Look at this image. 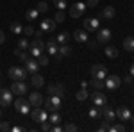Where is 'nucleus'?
<instances>
[{"label":"nucleus","mask_w":134,"mask_h":132,"mask_svg":"<svg viewBox=\"0 0 134 132\" xmlns=\"http://www.w3.org/2000/svg\"><path fill=\"white\" fill-rule=\"evenodd\" d=\"M7 75L13 81H25L29 77V71L25 70V68H20V66H13V68H9Z\"/></svg>","instance_id":"nucleus-1"},{"label":"nucleus","mask_w":134,"mask_h":132,"mask_svg":"<svg viewBox=\"0 0 134 132\" xmlns=\"http://www.w3.org/2000/svg\"><path fill=\"white\" fill-rule=\"evenodd\" d=\"M31 118H32L36 123L47 122V120H48V112L45 111L43 107H34V109L31 111Z\"/></svg>","instance_id":"nucleus-2"},{"label":"nucleus","mask_w":134,"mask_h":132,"mask_svg":"<svg viewBox=\"0 0 134 132\" xmlns=\"http://www.w3.org/2000/svg\"><path fill=\"white\" fill-rule=\"evenodd\" d=\"M43 48H45V43L38 38L36 41H32L31 45H29V54H31L32 57H38V55L43 54Z\"/></svg>","instance_id":"nucleus-3"},{"label":"nucleus","mask_w":134,"mask_h":132,"mask_svg":"<svg viewBox=\"0 0 134 132\" xmlns=\"http://www.w3.org/2000/svg\"><path fill=\"white\" fill-rule=\"evenodd\" d=\"M91 77L93 79H105L107 77V68L104 64H100V62L93 64L91 66Z\"/></svg>","instance_id":"nucleus-4"},{"label":"nucleus","mask_w":134,"mask_h":132,"mask_svg":"<svg viewBox=\"0 0 134 132\" xmlns=\"http://www.w3.org/2000/svg\"><path fill=\"white\" fill-rule=\"evenodd\" d=\"M104 82H105V89H116V88H120V84H122V79L118 77V75H107L105 79H104Z\"/></svg>","instance_id":"nucleus-5"},{"label":"nucleus","mask_w":134,"mask_h":132,"mask_svg":"<svg viewBox=\"0 0 134 132\" xmlns=\"http://www.w3.org/2000/svg\"><path fill=\"white\" fill-rule=\"evenodd\" d=\"M13 104V91L7 88H0V105H11Z\"/></svg>","instance_id":"nucleus-6"},{"label":"nucleus","mask_w":134,"mask_h":132,"mask_svg":"<svg viewBox=\"0 0 134 132\" xmlns=\"http://www.w3.org/2000/svg\"><path fill=\"white\" fill-rule=\"evenodd\" d=\"M14 109L20 112V114H29L31 112V104H29V100L18 98V100H14Z\"/></svg>","instance_id":"nucleus-7"},{"label":"nucleus","mask_w":134,"mask_h":132,"mask_svg":"<svg viewBox=\"0 0 134 132\" xmlns=\"http://www.w3.org/2000/svg\"><path fill=\"white\" fill-rule=\"evenodd\" d=\"M82 25H84V31L97 32L98 31V25H100V20L98 18H86V20H82Z\"/></svg>","instance_id":"nucleus-8"},{"label":"nucleus","mask_w":134,"mask_h":132,"mask_svg":"<svg viewBox=\"0 0 134 132\" xmlns=\"http://www.w3.org/2000/svg\"><path fill=\"white\" fill-rule=\"evenodd\" d=\"M98 109H100V114H102V118H104V120H107L109 123L114 122V118H116V112H114L113 109H111V107L107 105V104H104L102 107H98Z\"/></svg>","instance_id":"nucleus-9"},{"label":"nucleus","mask_w":134,"mask_h":132,"mask_svg":"<svg viewBox=\"0 0 134 132\" xmlns=\"http://www.w3.org/2000/svg\"><path fill=\"white\" fill-rule=\"evenodd\" d=\"M84 11H86V4L84 2H77V4H73L70 7V14H72V18H81L84 14Z\"/></svg>","instance_id":"nucleus-10"},{"label":"nucleus","mask_w":134,"mask_h":132,"mask_svg":"<svg viewBox=\"0 0 134 132\" xmlns=\"http://www.w3.org/2000/svg\"><path fill=\"white\" fill-rule=\"evenodd\" d=\"M11 91L14 93V95H18V96H21V95H25V93H27V84H25L23 81H13Z\"/></svg>","instance_id":"nucleus-11"},{"label":"nucleus","mask_w":134,"mask_h":132,"mask_svg":"<svg viewBox=\"0 0 134 132\" xmlns=\"http://www.w3.org/2000/svg\"><path fill=\"white\" fill-rule=\"evenodd\" d=\"M91 102H93L95 107H102L104 104H107V98H105V95L102 91H97L95 89V93L91 95Z\"/></svg>","instance_id":"nucleus-12"},{"label":"nucleus","mask_w":134,"mask_h":132,"mask_svg":"<svg viewBox=\"0 0 134 132\" xmlns=\"http://www.w3.org/2000/svg\"><path fill=\"white\" fill-rule=\"evenodd\" d=\"M43 34H50V32L55 31V20H50V18H43L41 20V27Z\"/></svg>","instance_id":"nucleus-13"},{"label":"nucleus","mask_w":134,"mask_h":132,"mask_svg":"<svg viewBox=\"0 0 134 132\" xmlns=\"http://www.w3.org/2000/svg\"><path fill=\"white\" fill-rule=\"evenodd\" d=\"M25 70L29 71V73H36V71L40 70V62L36 57H29L27 61H25Z\"/></svg>","instance_id":"nucleus-14"},{"label":"nucleus","mask_w":134,"mask_h":132,"mask_svg":"<svg viewBox=\"0 0 134 132\" xmlns=\"http://www.w3.org/2000/svg\"><path fill=\"white\" fill-rule=\"evenodd\" d=\"M111 31L109 29H100V31H97V41L98 43H109V39H111Z\"/></svg>","instance_id":"nucleus-15"},{"label":"nucleus","mask_w":134,"mask_h":132,"mask_svg":"<svg viewBox=\"0 0 134 132\" xmlns=\"http://www.w3.org/2000/svg\"><path fill=\"white\" fill-rule=\"evenodd\" d=\"M29 104H31V105H34V107H41V105H43V96H41V93L32 91L31 95H29Z\"/></svg>","instance_id":"nucleus-16"},{"label":"nucleus","mask_w":134,"mask_h":132,"mask_svg":"<svg viewBox=\"0 0 134 132\" xmlns=\"http://www.w3.org/2000/svg\"><path fill=\"white\" fill-rule=\"evenodd\" d=\"M114 14H116V11H114V5H105L100 13V18L102 20H113Z\"/></svg>","instance_id":"nucleus-17"},{"label":"nucleus","mask_w":134,"mask_h":132,"mask_svg":"<svg viewBox=\"0 0 134 132\" xmlns=\"http://www.w3.org/2000/svg\"><path fill=\"white\" fill-rule=\"evenodd\" d=\"M45 48H47V52H48L50 55H55V54H57V48H59L55 38H50V39L47 41V43H45Z\"/></svg>","instance_id":"nucleus-18"},{"label":"nucleus","mask_w":134,"mask_h":132,"mask_svg":"<svg viewBox=\"0 0 134 132\" xmlns=\"http://www.w3.org/2000/svg\"><path fill=\"white\" fill-rule=\"evenodd\" d=\"M47 89H48L50 95H57V96H63L64 95V86L63 84H50Z\"/></svg>","instance_id":"nucleus-19"},{"label":"nucleus","mask_w":134,"mask_h":132,"mask_svg":"<svg viewBox=\"0 0 134 132\" xmlns=\"http://www.w3.org/2000/svg\"><path fill=\"white\" fill-rule=\"evenodd\" d=\"M131 114H132V112L129 111V107H120V109L116 111V116H118V118H120L122 122H129Z\"/></svg>","instance_id":"nucleus-20"},{"label":"nucleus","mask_w":134,"mask_h":132,"mask_svg":"<svg viewBox=\"0 0 134 132\" xmlns=\"http://www.w3.org/2000/svg\"><path fill=\"white\" fill-rule=\"evenodd\" d=\"M31 82H32V86H34V88H43V84H45V79H43V75H40V73L36 71V73H32Z\"/></svg>","instance_id":"nucleus-21"},{"label":"nucleus","mask_w":134,"mask_h":132,"mask_svg":"<svg viewBox=\"0 0 134 132\" xmlns=\"http://www.w3.org/2000/svg\"><path fill=\"white\" fill-rule=\"evenodd\" d=\"M73 38L79 41V43H86V41L90 39V36H88V34H86V31H82V29H81V31H75V32H73Z\"/></svg>","instance_id":"nucleus-22"},{"label":"nucleus","mask_w":134,"mask_h":132,"mask_svg":"<svg viewBox=\"0 0 134 132\" xmlns=\"http://www.w3.org/2000/svg\"><path fill=\"white\" fill-rule=\"evenodd\" d=\"M104 52H105V55H107L109 59H114V57H118V48H114L113 45H107V47L104 48Z\"/></svg>","instance_id":"nucleus-23"},{"label":"nucleus","mask_w":134,"mask_h":132,"mask_svg":"<svg viewBox=\"0 0 134 132\" xmlns=\"http://www.w3.org/2000/svg\"><path fill=\"white\" fill-rule=\"evenodd\" d=\"M124 48L127 52H134V36H127L124 39Z\"/></svg>","instance_id":"nucleus-24"},{"label":"nucleus","mask_w":134,"mask_h":132,"mask_svg":"<svg viewBox=\"0 0 134 132\" xmlns=\"http://www.w3.org/2000/svg\"><path fill=\"white\" fill-rule=\"evenodd\" d=\"M90 86H91V88H95L97 91H102L104 88H105V82H104V79H93Z\"/></svg>","instance_id":"nucleus-25"},{"label":"nucleus","mask_w":134,"mask_h":132,"mask_svg":"<svg viewBox=\"0 0 134 132\" xmlns=\"http://www.w3.org/2000/svg\"><path fill=\"white\" fill-rule=\"evenodd\" d=\"M68 39H70V34H68V32H59V34H57V38H55L57 45H66Z\"/></svg>","instance_id":"nucleus-26"},{"label":"nucleus","mask_w":134,"mask_h":132,"mask_svg":"<svg viewBox=\"0 0 134 132\" xmlns=\"http://www.w3.org/2000/svg\"><path fill=\"white\" fill-rule=\"evenodd\" d=\"M88 118H91V120H98V118H100V109L93 105L91 109L88 111Z\"/></svg>","instance_id":"nucleus-27"},{"label":"nucleus","mask_w":134,"mask_h":132,"mask_svg":"<svg viewBox=\"0 0 134 132\" xmlns=\"http://www.w3.org/2000/svg\"><path fill=\"white\" fill-rule=\"evenodd\" d=\"M61 98H63V96L50 95V102H52V105H54V109H55V111H59V107H61Z\"/></svg>","instance_id":"nucleus-28"},{"label":"nucleus","mask_w":134,"mask_h":132,"mask_svg":"<svg viewBox=\"0 0 134 132\" xmlns=\"http://www.w3.org/2000/svg\"><path fill=\"white\" fill-rule=\"evenodd\" d=\"M57 52L61 54L63 57H66V55H72V47H68V45H61V47L57 48Z\"/></svg>","instance_id":"nucleus-29"},{"label":"nucleus","mask_w":134,"mask_h":132,"mask_svg":"<svg viewBox=\"0 0 134 132\" xmlns=\"http://www.w3.org/2000/svg\"><path fill=\"white\" fill-rule=\"evenodd\" d=\"M38 16H40V11L38 9H29L25 13V18L27 20H38Z\"/></svg>","instance_id":"nucleus-30"},{"label":"nucleus","mask_w":134,"mask_h":132,"mask_svg":"<svg viewBox=\"0 0 134 132\" xmlns=\"http://www.w3.org/2000/svg\"><path fill=\"white\" fill-rule=\"evenodd\" d=\"M48 122H50L52 125H57V123H61V116H59V112L54 111L50 116H48Z\"/></svg>","instance_id":"nucleus-31"},{"label":"nucleus","mask_w":134,"mask_h":132,"mask_svg":"<svg viewBox=\"0 0 134 132\" xmlns=\"http://www.w3.org/2000/svg\"><path fill=\"white\" fill-rule=\"evenodd\" d=\"M36 59H38V62H40V66H47V64L50 62V59H48V55H47V54H41V55H38Z\"/></svg>","instance_id":"nucleus-32"},{"label":"nucleus","mask_w":134,"mask_h":132,"mask_svg":"<svg viewBox=\"0 0 134 132\" xmlns=\"http://www.w3.org/2000/svg\"><path fill=\"white\" fill-rule=\"evenodd\" d=\"M109 130L111 132H124L125 125H122V123H113V125H109Z\"/></svg>","instance_id":"nucleus-33"},{"label":"nucleus","mask_w":134,"mask_h":132,"mask_svg":"<svg viewBox=\"0 0 134 132\" xmlns=\"http://www.w3.org/2000/svg\"><path fill=\"white\" fill-rule=\"evenodd\" d=\"M21 31H23V27H21L18 21L11 23V32H13V34H21Z\"/></svg>","instance_id":"nucleus-34"},{"label":"nucleus","mask_w":134,"mask_h":132,"mask_svg":"<svg viewBox=\"0 0 134 132\" xmlns=\"http://www.w3.org/2000/svg\"><path fill=\"white\" fill-rule=\"evenodd\" d=\"M29 45H31V43H29V39H25V38H21V39L18 41V48H20V50H29Z\"/></svg>","instance_id":"nucleus-35"},{"label":"nucleus","mask_w":134,"mask_h":132,"mask_svg":"<svg viewBox=\"0 0 134 132\" xmlns=\"http://www.w3.org/2000/svg\"><path fill=\"white\" fill-rule=\"evenodd\" d=\"M75 96H77V100H86L90 95H88V91L82 88V89H79V91H77V95H75Z\"/></svg>","instance_id":"nucleus-36"},{"label":"nucleus","mask_w":134,"mask_h":132,"mask_svg":"<svg viewBox=\"0 0 134 132\" xmlns=\"http://www.w3.org/2000/svg\"><path fill=\"white\" fill-rule=\"evenodd\" d=\"M43 109H45L47 112H54V111H55V109H54V105H52V102H50V98L43 102Z\"/></svg>","instance_id":"nucleus-37"},{"label":"nucleus","mask_w":134,"mask_h":132,"mask_svg":"<svg viewBox=\"0 0 134 132\" xmlns=\"http://www.w3.org/2000/svg\"><path fill=\"white\" fill-rule=\"evenodd\" d=\"M54 5H55L57 9L64 11V9H66V5H68V4H66V0H54Z\"/></svg>","instance_id":"nucleus-38"},{"label":"nucleus","mask_w":134,"mask_h":132,"mask_svg":"<svg viewBox=\"0 0 134 132\" xmlns=\"http://www.w3.org/2000/svg\"><path fill=\"white\" fill-rule=\"evenodd\" d=\"M63 130L64 132H75L77 130V125H75V123H66V125L63 127Z\"/></svg>","instance_id":"nucleus-39"},{"label":"nucleus","mask_w":134,"mask_h":132,"mask_svg":"<svg viewBox=\"0 0 134 132\" xmlns=\"http://www.w3.org/2000/svg\"><path fill=\"white\" fill-rule=\"evenodd\" d=\"M36 9L40 11V13H47V11H48V4H47V2H38V7H36Z\"/></svg>","instance_id":"nucleus-40"},{"label":"nucleus","mask_w":134,"mask_h":132,"mask_svg":"<svg viewBox=\"0 0 134 132\" xmlns=\"http://www.w3.org/2000/svg\"><path fill=\"white\" fill-rule=\"evenodd\" d=\"M54 20L57 21V23H63V21H64V13H63L61 9H57V13H55V18H54Z\"/></svg>","instance_id":"nucleus-41"},{"label":"nucleus","mask_w":134,"mask_h":132,"mask_svg":"<svg viewBox=\"0 0 134 132\" xmlns=\"http://www.w3.org/2000/svg\"><path fill=\"white\" fill-rule=\"evenodd\" d=\"M41 130L43 132H50L52 130V123L47 120V122H41Z\"/></svg>","instance_id":"nucleus-42"},{"label":"nucleus","mask_w":134,"mask_h":132,"mask_svg":"<svg viewBox=\"0 0 134 132\" xmlns=\"http://www.w3.org/2000/svg\"><path fill=\"white\" fill-rule=\"evenodd\" d=\"M18 59L25 62L27 59H29V52H27V50H20V54H18Z\"/></svg>","instance_id":"nucleus-43"},{"label":"nucleus","mask_w":134,"mask_h":132,"mask_svg":"<svg viewBox=\"0 0 134 132\" xmlns=\"http://www.w3.org/2000/svg\"><path fill=\"white\" fill-rule=\"evenodd\" d=\"M105 130H109V122L107 120H104L100 123V127H98V132H105Z\"/></svg>","instance_id":"nucleus-44"},{"label":"nucleus","mask_w":134,"mask_h":132,"mask_svg":"<svg viewBox=\"0 0 134 132\" xmlns=\"http://www.w3.org/2000/svg\"><path fill=\"white\" fill-rule=\"evenodd\" d=\"M0 130L2 132H7V130H11V125L7 122H0Z\"/></svg>","instance_id":"nucleus-45"},{"label":"nucleus","mask_w":134,"mask_h":132,"mask_svg":"<svg viewBox=\"0 0 134 132\" xmlns=\"http://www.w3.org/2000/svg\"><path fill=\"white\" fill-rule=\"evenodd\" d=\"M21 34H27V36H32V34H34V29H32L31 25H27V27H23V31H21Z\"/></svg>","instance_id":"nucleus-46"},{"label":"nucleus","mask_w":134,"mask_h":132,"mask_svg":"<svg viewBox=\"0 0 134 132\" xmlns=\"http://www.w3.org/2000/svg\"><path fill=\"white\" fill-rule=\"evenodd\" d=\"M98 5V0H88L86 2V7H97Z\"/></svg>","instance_id":"nucleus-47"},{"label":"nucleus","mask_w":134,"mask_h":132,"mask_svg":"<svg viewBox=\"0 0 134 132\" xmlns=\"http://www.w3.org/2000/svg\"><path fill=\"white\" fill-rule=\"evenodd\" d=\"M86 43H88V45H90V48H91V50H97V47H98V41H86Z\"/></svg>","instance_id":"nucleus-48"},{"label":"nucleus","mask_w":134,"mask_h":132,"mask_svg":"<svg viewBox=\"0 0 134 132\" xmlns=\"http://www.w3.org/2000/svg\"><path fill=\"white\" fill-rule=\"evenodd\" d=\"M11 130H13V132H23L25 129H23V127H18V125H14V127H11Z\"/></svg>","instance_id":"nucleus-49"},{"label":"nucleus","mask_w":134,"mask_h":132,"mask_svg":"<svg viewBox=\"0 0 134 132\" xmlns=\"http://www.w3.org/2000/svg\"><path fill=\"white\" fill-rule=\"evenodd\" d=\"M52 132H63V127H59V123L57 125H52Z\"/></svg>","instance_id":"nucleus-50"},{"label":"nucleus","mask_w":134,"mask_h":132,"mask_svg":"<svg viewBox=\"0 0 134 132\" xmlns=\"http://www.w3.org/2000/svg\"><path fill=\"white\" fill-rule=\"evenodd\" d=\"M132 79H134V77H131V75H127V77H124V82H127V84H131V82H132Z\"/></svg>","instance_id":"nucleus-51"},{"label":"nucleus","mask_w":134,"mask_h":132,"mask_svg":"<svg viewBox=\"0 0 134 132\" xmlns=\"http://www.w3.org/2000/svg\"><path fill=\"white\" fill-rule=\"evenodd\" d=\"M129 75H131V77H134V62L131 64V70H129Z\"/></svg>","instance_id":"nucleus-52"},{"label":"nucleus","mask_w":134,"mask_h":132,"mask_svg":"<svg viewBox=\"0 0 134 132\" xmlns=\"http://www.w3.org/2000/svg\"><path fill=\"white\" fill-rule=\"evenodd\" d=\"M4 41H5V34L0 31V43H4Z\"/></svg>","instance_id":"nucleus-53"},{"label":"nucleus","mask_w":134,"mask_h":132,"mask_svg":"<svg viewBox=\"0 0 134 132\" xmlns=\"http://www.w3.org/2000/svg\"><path fill=\"white\" fill-rule=\"evenodd\" d=\"M34 36H36V38H41V36H43V31H41V29H40V31H38V32H34Z\"/></svg>","instance_id":"nucleus-54"},{"label":"nucleus","mask_w":134,"mask_h":132,"mask_svg":"<svg viewBox=\"0 0 134 132\" xmlns=\"http://www.w3.org/2000/svg\"><path fill=\"white\" fill-rule=\"evenodd\" d=\"M81 86H82L84 89H88V86H90V84H88V82H86V81H82V82H81Z\"/></svg>","instance_id":"nucleus-55"},{"label":"nucleus","mask_w":134,"mask_h":132,"mask_svg":"<svg viewBox=\"0 0 134 132\" xmlns=\"http://www.w3.org/2000/svg\"><path fill=\"white\" fill-rule=\"evenodd\" d=\"M129 122H131V123H134V114H131V118H129Z\"/></svg>","instance_id":"nucleus-56"},{"label":"nucleus","mask_w":134,"mask_h":132,"mask_svg":"<svg viewBox=\"0 0 134 132\" xmlns=\"http://www.w3.org/2000/svg\"><path fill=\"white\" fill-rule=\"evenodd\" d=\"M0 118H2V111H0Z\"/></svg>","instance_id":"nucleus-57"}]
</instances>
